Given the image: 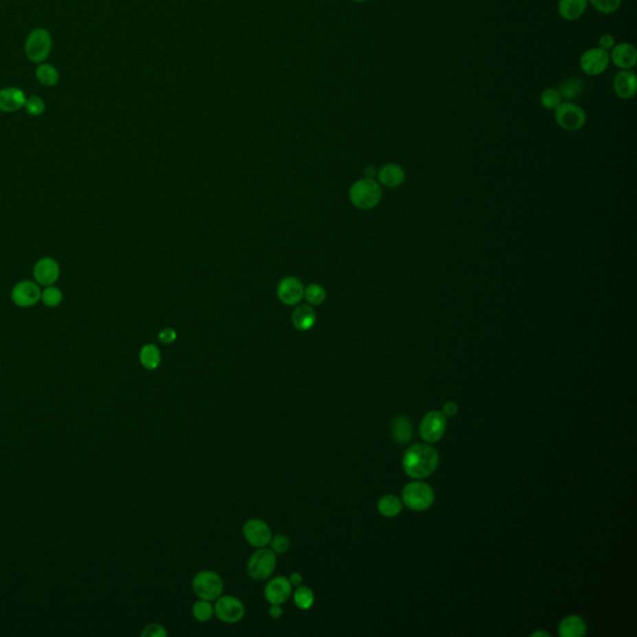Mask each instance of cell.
Masks as SVG:
<instances>
[{
    "mask_svg": "<svg viewBox=\"0 0 637 637\" xmlns=\"http://www.w3.org/2000/svg\"><path fill=\"white\" fill-rule=\"evenodd\" d=\"M142 636L144 637H166L167 631L164 630L162 625L151 624L143 630Z\"/></svg>",
    "mask_w": 637,
    "mask_h": 637,
    "instance_id": "d590c367",
    "label": "cell"
},
{
    "mask_svg": "<svg viewBox=\"0 0 637 637\" xmlns=\"http://www.w3.org/2000/svg\"><path fill=\"white\" fill-rule=\"evenodd\" d=\"M24 107L30 116H35V118L41 116L46 110L45 101L40 96H30V98H26Z\"/></svg>",
    "mask_w": 637,
    "mask_h": 637,
    "instance_id": "836d02e7",
    "label": "cell"
},
{
    "mask_svg": "<svg viewBox=\"0 0 637 637\" xmlns=\"http://www.w3.org/2000/svg\"><path fill=\"white\" fill-rule=\"evenodd\" d=\"M349 195L356 208L369 210L380 204L382 199V188L375 180L364 178L352 184Z\"/></svg>",
    "mask_w": 637,
    "mask_h": 637,
    "instance_id": "7a4b0ae2",
    "label": "cell"
},
{
    "mask_svg": "<svg viewBox=\"0 0 637 637\" xmlns=\"http://www.w3.org/2000/svg\"><path fill=\"white\" fill-rule=\"evenodd\" d=\"M293 592V585L289 581V579L278 576L274 578L268 583L267 587L264 590V596L270 604H283L288 601V598L292 596Z\"/></svg>",
    "mask_w": 637,
    "mask_h": 637,
    "instance_id": "2e32d148",
    "label": "cell"
},
{
    "mask_svg": "<svg viewBox=\"0 0 637 637\" xmlns=\"http://www.w3.org/2000/svg\"><path fill=\"white\" fill-rule=\"evenodd\" d=\"M304 285L298 278L288 277L281 280L278 285V296L285 305H298L304 299Z\"/></svg>",
    "mask_w": 637,
    "mask_h": 637,
    "instance_id": "5bb4252c",
    "label": "cell"
},
{
    "mask_svg": "<svg viewBox=\"0 0 637 637\" xmlns=\"http://www.w3.org/2000/svg\"><path fill=\"white\" fill-rule=\"evenodd\" d=\"M10 299L18 307H33L41 300V290L36 281L21 280L12 289Z\"/></svg>",
    "mask_w": 637,
    "mask_h": 637,
    "instance_id": "9c48e42d",
    "label": "cell"
},
{
    "mask_svg": "<svg viewBox=\"0 0 637 637\" xmlns=\"http://www.w3.org/2000/svg\"><path fill=\"white\" fill-rule=\"evenodd\" d=\"M294 601L301 610H309L314 605L315 596L312 589H309L307 586L300 585L294 592Z\"/></svg>",
    "mask_w": 637,
    "mask_h": 637,
    "instance_id": "83f0119b",
    "label": "cell"
},
{
    "mask_svg": "<svg viewBox=\"0 0 637 637\" xmlns=\"http://www.w3.org/2000/svg\"><path fill=\"white\" fill-rule=\"evenodd\" d=\"M402 497L404 504L417 512L429 509L435 498L432 488L422 482H413L407 484L403 489Z\"/></svg>",
    "mask_w": 637,
    "mask_h": 637,
    "instance_id": "8992f818",
    "label": "cell"
},
{
    "mask_svg": "<svg viewBox=\"0 0 637 637\" xmlns=\"http://www.w3.org/2000/svg\"><path fill=\"white\" fill-rule=\"evenodd\" d=\"M270 546H272V550L274 553L277 554H283L288 552L289 546H290V541L286 538L285 535H275L274 538H272L270 540Z\"/></svg>",
    "mask_w": 637,
    "mask_h": 637,
    "instance_id": "e575fe53",
    "label": "cell"
},
{
    "mask_svg": "<svg viewBox=\"0 0 637 637\" xmlns=\"http://www.w3.org/2000/svg\"><path fill=\"white\" fill-rule=\"evenodd\" d=\"M306 301L312 305H320L326 298L325 289L318 284H310L304 292Z\"/></svg>",
    "mask_w": 637,
    "mask_h": 637,
    "instance_id": "1f68e13d",
    "label": "cell"
},
{
    "mask_svg": "<svg viewBox=\"0 0 637 637\" xmlns=\"http://www.w3.org/2000/svg\"><path fill=\"white\" fill-rule=\"evenodd\" d=\"M447 424L446 416L442 412L432 411L427 413L421 423V437L423 441L435 443L441 440Z\"/></svg>",
    "mask_w": 637,
    "mask_h": 637,
    "instance_id": "8fae6325",
    "label": "cell"
},
{
    "mask_svg": "<svg viewBox=\"0 0 637 637\" xmlns=\"http://www.w3.org/2000/svg\"><path fill=\"white\" fill-rule=\"evenodd\" d=\"M289 581L292 583V585L300 586L301 585V583H303V576H301V574H299V572H293V574L290 575V578H289Z\"/></svg>",
    "mask_w": 637,
    "mask_h": 637,
    "instance_id": "60d3db41",
    "label": "cell"
},
{
    "mask_svg": "<svg viewBox=\"0 0 637 637\" xmlns=\"http://www.w3.org/2000/svg\"><path fill=\"white\" fill-rule=\"evenodd\" d=\"M532 636H533V637H535V636H546V637H550V635H549V634H548V632H540V631H538V632H534V634H533V635H532Z\"/></svg>",
    "mask_w": 637,
    "mask_h": 637,
    "instance_id": "7bdbcfd3",
    "label": "cell"
},
{
    "mask_svg": "<svg viewBox=\"0 0 637 637\" xmlns=\"http://www.w3.org/2000/svg\"><path fill=\"white\" fill-rule=\"evenodd\" d=\"M223 580L215 572H198L193 579L192 587L198 598L202 600L215 601L223 592Z\"/></svg>",
    "mask_w": 637,
    "mask_h": 637,
    "instance_id": "5b68a950",
    "label": "cell"
},
{
    "mask_svg": "<svg viewBox=\"0 0 637 637\" xmlns=\"http://www.w3.org/2000/svg\"><path fill=\"white\" fill-rule=\"evenodd\" d=\"M615 44H616V43H615V38H614L612 35H610V34H604V35H601L600 39H598V47L603 49L605 52H610L612 47L615 46Z\"/></svg>",
    "mask_w": 637,
    "mask_h": 637,
    "instance_id": "8d00e7d4",
    "label": "cell"
},
{
    "mask_svg": "<svg viewBox=\"0 0 637 637\" xmlns=\"http://www.w3.org/2000/svg\"><path fill=\"white\" fill-rule=\"evenodd\" d=\"M595 10L601 14H612L618 12L623 0H587Z\"/></svg>",
    "mask_w": 637,
    "mask_h": 637,
    "instance_id": "d6a6232c",
    "label": "cell"
},
{
    "mask_svg": "<svg viewBox=\"0 0 637 637\" xmlns=\"http://www.w3.org/2000/svg\"><path fill=\"white\" fill-rule=\"evenodd\" d=\"M275 566L277 558L273 550L259 548V550H257L248 561V572L250 578L261 581L273 575Z\"/></svg>",
    "mask_w": 637,
    "mask_h": 637,
    "instance_id": "52a82bcc",
    "label": "cell"
},
{
    "mask_svg": "<svg viewBox=\"0 0 637 637\" xmlns=\"http://www.w3.org/2000/svg\"><path fill=\"white\" fill-rule=\"evenodd\" d=\"M587 4V0H559L558 12L566 21H575L585 14Z\"/></svg>",
    "mask_w": 637,
    "mask_h": 637,
    "instance_id": "ffe728a7",
    "label": "cell"
},
{
    "mask_svg": "<svg viewBox=\"0 0 637 637\" xmlns=\"http://www.w3.org/2000/svg\"><path fill=\"white\" fill-rule=\"evenodd\" d=\"M64 295L58 286H45L41 292V301L46 307H58L63 303Z\"/></svg>",
    "mask_w": 637,
    "mask_h": 637,
    "instance_id": "f1b7e54d",
    "label": "cell"
},
{
    "mask_svg": "<svg viewBox=\"0 0 637 637\" xmlns=\"http://www.w3.org/2000/svg\"><path fill=\"white\" fill-rule=\"evenodd\" d=\"M25 92L19 87H4L0 90V111L17 112L25 106Z\"/></svg>",
    "mask_w": 637,
    "mask_h": 637,
    "instance_id": "ac0fdd59",
    "label": "cell"
},
{
    "mask_svg": "<svg viewBox=\"0 0 637 637\" xmlns=\"http://www.w3.org/2000/svg\"><path fill=\"white\" fill-rule=\"evenodd\" d=\"M293 324L300 332H307L312 329L315 321H316V315L315 312L310 305H299L295 307V310L292 315Z\"/></svg>",
    "mask_w": 637,
    "mask_h": 637,
    "instance_id": "44dd1931",
    "label": "cell"
},
{
    "mask_svg": "<svg viewBox=\"0 0 637 637\" xmlns=\"http://www.w3.org/2000/svg\"><path fill=\"white\" fill-rule=\"evenodd\" d=\"M580 69L589 76H598L604 74L610 65L609 52L596 47H590L581 54L579 60Z\"/></svg>",
    "mask_w": 637,
    "mask_h": 637,
    "instance_id": "ba28073f",
    "label": "cell"
},
{
    "mask_svg": "<svg viewBox=\"0 0 637 637\" xmlns=\"http://www.w3.org/2000/svg\"><path fill=\"white\" fill-rule=\"evenodd\" d=\"M243 533L248 543L254 548H264L273 538L269 526L260 519L248 520L243 528Z\"/></svg>",
    "mask_w": 637,
    "mask_h": 637,
    "instance_id": "4fadbf2b",
    "label": "cell"
},
{
    "mask_svg": "<svg viewBox=\"0 0 637 637\" xmlns=\"http://www.w3.org/2000/svg\"><path fill=\"white\" fill-rule=\"evenodd\" d=\"M354 1H356V3H366V1H369V0H354Z\"/></svg>",
    "mask_w": 637,
    "mask_h": 637,
    "instance_id": "ee69618b",
    "label": "cell"
},
{
    "mask_svg": "<svg viewBox=\"0 0 637 637\" xmlns=\"http://www.w3.org/2000/svg\"><path fill=\"white\" fill-rule=\"evenodd\" d=\"M554 118L563 130L570 132L581 130L586 124V114L583 107L566 101L554 110Z\"/></svg>",
    "mask_w": 637,
    "mask_h": 637,
    "instance_id": "277c9868",
    "label": "cell"
},
{
    "mask_svg": "<svg viewBox=\"0 0 637 637\" xmlns=\"http://www.w3.org/2000/svg\"><path fill=\"white\" fill-rule=\"evenodd\" d=\"M558 91L560 92L561 98L565 100L566 102H572L575 98L581 96V94L584 91V83L581 81V78H566L559 85Z\"/></svg>",
    "mask_w": 637,
    "mask_h": 637,
    "instance_id": "7402d4cb",
    "label": "cell"
},
{
    "mask_svg": "<svg viewBox=\"0 0 637 637\" xmlns=\"http://www.w3.org/2000/svg\"><path fill=\"white\" fill-rule=\"evenodd\" d=\"M215 614L223 623L235 624L244 618L246 607L239 598L235 596H219L215 605Z\"/></svg>",
    "mask_w": 637,
    "mask_h": 637,
    "instance_id": "30bf717a",
    "label": "cell"
},
{
    "mask_svg": "<svg viewBox=\"0 0 637 637\" xmlns=\"http://www.w3.org/2000/svg\"><path fill=\"white\" fill-rule=\"evenodd\" d=\"M438 461V453L433 447L429 444H415L403 455V468L411 478L421 479L435 472Z\"/></svg>",
    "mask_w": 637,
    "mask_h": 637,
    "instance_id": "6da1fadb",
    "label": "cell"
},
{
    "mask_svg": "<svg viewBox=\"0 0 637 637\" xmlns=\"http://www.w3.org/2000/svg\"><path fill=\"white\" fill-rule=\"evenodd\" d=\"M140 361L149 370L157 369L161 364V352L156 345H144L140 352Z\"/></svg>",
    "mask_w": 637,
    "mask_h": 637,
    "instance_id": "d4e9b609",
    "label": "cell"
},
{
    "mask_svg": "<svg viewBox=\"0 0 637 637\" xmlns=\"http://www.w3.org/2000/svg\"><path fill=\"white\" fill-rule=\"evenodd\" d=\"M585 632V623L579 616H568L560 624L559 634L561 637H583Z\"/></svg>",
    "mask_w": 637,
    "mask_h": 637,
    "instance_id": "603a6c76",
    "label": "cell"
},
{
    "mask_svg": "<svg viewBox=\"0 0 637 637\" xmlns=\"http://www.w3.org/2000/svg\"><path fill=\"white\" fill-rule=\"evenodd\" d=\"M283 609H281V605L280 604H272L270 609H269V614L270 616L273 618H281L283 615Z\"/></svg>",
    "mask_w": 637,
    "mask_h": 637,
    "instance_id": "ab89813d",
    "label": "cell"
},
{
    "mask_svg": "<svg viewBox=\"0 0 637 637\" xmlns=\"http://www.w3.org/2000/svg\"><path fill=\"white\" fill-rule=\"evenodd\" d=\"M457 404L455 402H447L444 406H443V412H444V416L452 417L455 416L457 413Z\"/></svg>",
    "mask_w": 637,
    "mask_h": 637,
    "instance_id": "f35d334b",
    "label": "cell"
},
{
    "mask_svg": "<svg viewBox=\"0 0 637 637\" xmlns=\"http://www.w3.org/2000/svg\"><path fill=\"white\" fill-rule=\"evenodd\" d=\"M192 614L195 616V620L201 621V623H207L210 618H213L215 615V607L210 604V601L208 600H199L197 601L193 607H192Z\"/></svg>",
    "mask_w": 637,
    "mask_h": 637,
    "instance_id": "f546056e",
    "label": "cell"
},
{
    "mask_svg": "<svg viewBox=\"0 0 637 637\" xmlns=\"http://www.w3.org/2000/svg\"><path fill=\"white\" fill-rule=\"evenodd\" d=\"M609 56H610V63L621 70H631L634 66L636 65V47L629 43L615 44V46L609 52Z\"/></svg>",
    "mask_w": 637,
    "mask_h": 637,
    "instance_id": "9a60e30c",
    "label": "cell"
},
{
    "mask_svg": "<svg viewBox=\"0 0 637 637\" xmlns=\"http://www.w3.org/2000/svg\"><path fill=\"white\" fill-rule=\"evenodd\" d=\"M52 34L44 28H36L26 38V58L36 64L45 63L52 52Z\"/></svg>",
    "mask_w": 637,
    "mask_h": 637,
    "instance_id": "3957f363",
    "label": "cell"
},
{
    "mask_svg": "<svg viewBox=\"0 0 637 637\" xmlns=\"http://www.w3.org/2000/svg\"><path fill=\"white\" fill-rule=\"evenodd\" d=\"M378 182L387 188H396L400 187L404 180L406 173L404 169L396 163H387L382 166L378 172Z\"/></svg>",
    "mask_w": 637,
    "mask_h": 637,
    "instance_id": "d6986e66",
    "label": "cell"
},
{
    "mask_svg": "<svg viewBox=\"0 0 637 637\" xmlns=\"http://www.w3.org/2000/svg\"><path fill=\"white\" fill-rule=\"evenodd\" d=\"M365 173H366V178H371V180H374L375 175H378L374 167H367V169H365Z\"/></svg>",
    "mask_w": 637,
    "mask_h": 637,
    "instance_id": "b9f144b4",
    "label": "cell"
},
{
    "mask_svg": "<svg viewBox=\"0 0 637 637\" xmlns=\"http://www.w3.org/2000/svg\"><path fill=\"white\" fill-rule=\"evenodd\" d=\"M563 102L558 89L549 87L540 94V105L546 110H555Z\"/></svg>",
    "mask_w": 637,
    "mask_h": 637,
    "instance_id": "4dcf8cb0",
    "label": "cell"
},
{
    "mask_svg": "<svg viewBox=\"0 0 637 637\" xmlns=\"http://www.w3.org/2000/svg\"><path fill=\"white\" fill-rule=\"evenodd\" d=\"M176 338L177 334L173 329H164L158 335V340L163 344H172Z\"/></svg>",
    "mask_w": 637,
    "mask_h": 637,
    "instance_id": "74e56055",
    "label": "cell"
},
{
    "mask_svg": "<svg viewBox=\"0 0 637 637\" xmlns=\"http://www.w3.org/2000/svg\"><path fill=\"white\" fill-rule=\"evenodd\" d=\"M614 91L621 100H630L636 95L637 78L632 70H621L614 78Z\"/></svg>",
    "mask_w": 637,
    "mask_h": 637,
    "instance_id": "e0dca14e",
    "label": "cell"
},
{
    "mask_svg": "<svg viewBox=\"0 0 637 637\" xmlns=\"http://www.w3.org/2000/svg\"><path fill=\"white\" fill-rule=\"evenodd\" d=\"M392 432L397 442H409L412 437V426L404 417H397L392 423Z\"/></svg>",
    "mask_w": 637,
    "mask_h": 637,
    "instance_id": "484cf974",
    "label": "cell"
},
{
    "mask_svg": "<svg viewBox=\"0 0 637 637\" xmlns=\"http://www.w3.org/2000/svg\"><path fill=\"white\" fill-rule=\"evenodd\" d=\"M378 510L385 517H396L402 510V504L395 495H385L378 501Z\"/></svg>",
    "mask_w": 637,
    "mask_h": 637,
    "instance_id": "4316f807",
    "label": "cell"
},
{
    "mask_svg": "<svg viewBox=\"0 0 637 637\" xmlns=\"http://www.w3.org/2000/svg\"><path fill=\"white\" fill-rule=\"evenodd\" d=\"M35 76L40 84L52 87L55 85L59 84L60 74L58 69L52 64L47 63H41L35 70Z\"/></svg>",
    "mask_w": 637,
    "mask_h": 637,
    "instance_id": "cb8c5ba5",
    "label": "cell"
},
{
    "mask_svg": "<svg viewBox=\"0 0 637 637\" xmlns=\"http://www.w3.org/2000/svg\"><path fill=\"white\" fill-rule=\"evenodd\" d=\"M34 279L40 286H50L60 279V264L50 257H45L36 261L33 269Z\"/></svg>",
    "mask_w": 637,
    "mask_h": 637,
    "instance_id": "7c38bea8",
    "label": "cell"
}]
</instances>
